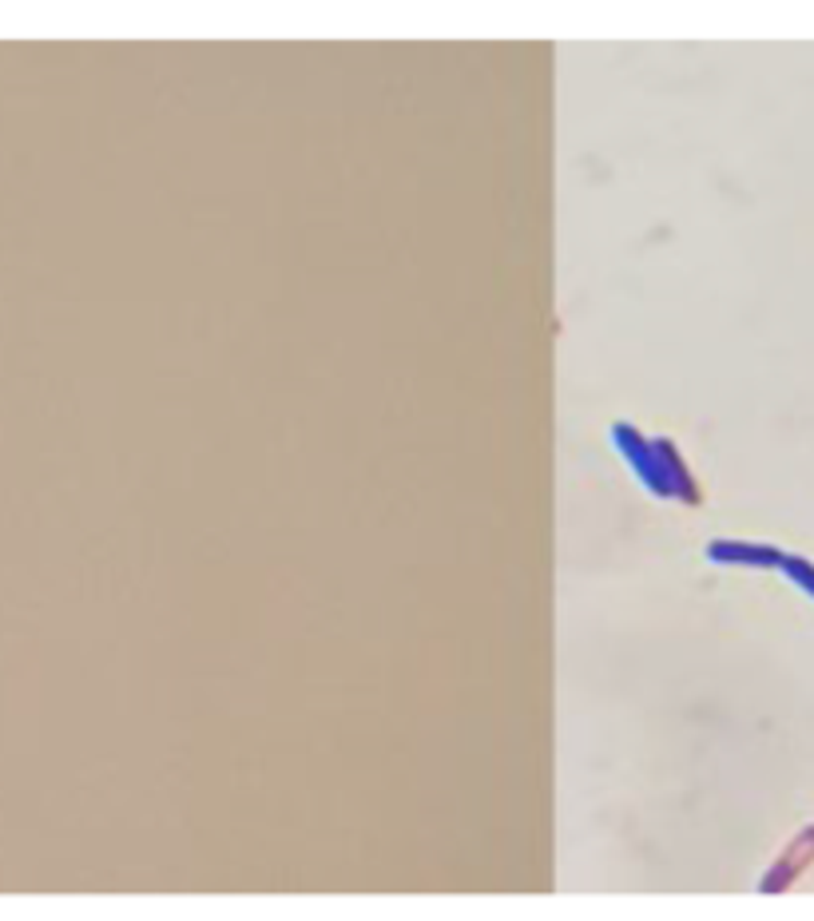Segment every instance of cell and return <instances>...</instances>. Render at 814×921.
Returning <instances> with one entry per match:
<instances>
[{
    "label": "cell",
    "instance_id": "cell-4",
    "mask_svg": "<svg viewBox=\"0 0 814 921\" xmlns=\"http://www.w3.org/2000/svg\"><path fill=\"white\" fill-rule=\"evenodd\" d=\"M779 569L787 572V576H791L794 588H803V593L814 600V564H811V560H806V557H794V552H787Z\"/></svg>",
    "mask_w": 814,
    "mask_h": 921
},
{
    "label": "cell",
    "instance_id": "cell-2",
    "mask_svg": "<svg viewBox=\"0 0 814 921\" xmlns=\"http://www.w3.org/2000/svg\"><path fill=\"white\" fill-rule=\"evenodd\" d=\"M704 552L711 564H751V569H779L787 557L775 545H747V540H711Z\"/></svg>",
    "mask_w": 814,
    "mask_h": 921
},
{
    "label": "cell",
    "instance_id": "cell-3",
    "mask_svg": "<svg viewBox=\"0 0 814 921\" xmlns=\"http://www.w3.org/2000/svg\"><path fill=\"white\" fill-rule=\"evenodd\" d=\"M811 858H814V826H806V830L791 842V850H787V854H782L779 862L770 866V877H763L759 889H763V894H775V889H782L787 882H794V874H799V870H803Z\"/></svg>",
    "mask_w": 814,
    "mask_h": 921
},
{
    "label": "cell",
    "instance_id": "cell-1",
    "mask_svg": "<svg viewBox=\"0 0 814 921\" xmlns=\"http://www.w3.org/2000/svg\"><path fill=\"white\" fill-rule=\"evenodd\" d=\"M612 445L624 453L627 469L636 473L639 485L651 497H671V501H683V505H699V485L692 481V473L683 465L675 441H663V438L648 441L636 426L617 421L612 426Z\"/></svg>",
    "mask_w": 814,
    "mask_h": 921
}]
</instances>
